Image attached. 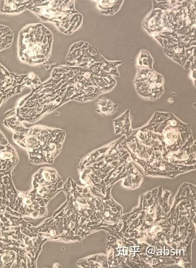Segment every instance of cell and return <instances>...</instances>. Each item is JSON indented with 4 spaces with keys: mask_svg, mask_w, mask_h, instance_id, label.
Returning <instances> with one entry per match:
<instances>
[{
    "mask_svg": "<svg viewBox=\"0 0 196 268\" xmlns=\"http://www.w3.org/2000/svg\"><path fill=\"white\" fill-rule=\"evenodd\" d=\"M3 123L14 131L16 143L31 154L33 151H40L41 153L54 156L62 147L65 135L62 130L39 126L27 129L14 117L6 119Z\"/></svg>",
    "mask_w": 196,
    "mask_h": 268,
    "instance_id": "cell-1",
    "label": "cell"
},
{
    "mask_svg": "<svg viewBox=\"0 0 196 268\" xmlns=\"http://www.w3.org/2000/svg\"><path fill=\"white\" fill-rule=\"evenodd\" d=\"M143 127L151 131L160 142L162 152L177 151L192 135L190 124L171 113L156 111Z\"/></svg>",
    "mask_w": 196,
    "mask_h": 268,
    "instance_id": "cell-2",
    "label": "cell"
},
{
    "mask_svg": "<svg viewBox=\"0 0 196 268\" xmlns=\"http://www.w3.org/2000/svg\"><path fill=\"white\" fill-rule=\"evenodd\" d=\"M52 35L41 24L32 25L21 32L19 41L21 59L30 64L41 63L47 58L51 47Z\"/></svg>",
    "mask_w": 196,
    "mask_h": 268,
    "instance_id": "cell-3",
    "label": "cell"
},
{
    "mask_svg": "<svg viewBox=\"0 0 196 268\" xmlns=\"http://www.w3.org/2000/svg\"><path fill=\"white\" fill-rule=\"evenodd\" d=\"M138 74L134 80L137 93L144 99L155 101L164 93L163 76L147 68L138 67Z\"/></svg>",
    "mask_w": 196,
    "mask_h": 268,
    "instance_id": "cell-4",
    "label": "cell"
},
{
    "mask_svg": "<svg viewBox=\"0 0 196 268\" xmlns=\"http://www.w3.org/2000/svg\"><path fill=\"white\" fill-rule=\"evenodd\" d=\"M132 116L129 109H127L120 116L114 120V132L116 135L121 134L128 137L133 131Z\"/></svg>",
    "mask_w": 196,
    "mask_h": 268,
    "instance_id": "cell-5",
    "label": "cell"
},
{
    "mask_svg": "<svg viewBox=\"0 0 196 268\" xmlns=\"http://www.w3.org/2000/svg\"><path fill=\"white\" fill-rule=\"evenodd\" d=\"M186 43L183 41L175 44H168L164 48V52L173 60L183 66L186 61L185 53Z\"/></svg>",
    "mask_w": 196,
    "mask_h": 268,
    "instance_id": "cell-6",
    "label": "cell"
},
{
    "mask_svg": "<svg viewBox=\"0 0 196 268\" xmlns=\"http://www.w3.org/2000/svg\"><path fill=\"white\" fill-rule=\"evenodd\" d=\"M124 1H99L98 6L101 12L105 15H114L121 8Z\"/></svg>",
    "mask_w": 196,
    "mask_h": 268,
    "instance_id": "cell-7",
    "label": "cell"
},
{
    "mask_svg": "<svg viewBox=\"0 0 196 268\" xmlns=\"http://www.w3.org/2000/svg\"><path fill=\"white\" fill-rule=\"evenodd\" d=\"M99 109L97 111L104 116L112 115L118 109V104L114 103L107 98H102L97 100Z\"/></svg>",
    "mask_w": 196,
    "mask_h": 268,
    "instance_id": "cell-8",
    "label": "cell"
},
{
    "mask_svg": "<svg viewBox=\"0 0 196 268\" xmlns=\"http://www.w3.org/2000/svg\"><path fill=\"white\" fill-rule=\"evenodd\" d=\"M153 63V59L150 53L146 50H142L138 59V67L147 68L154 70L152 67Z\"/></svg>",
    "mask_w": 196,
    "mask_h": 268,
    "instance_id": "cell-9",
    "label": "cell"
},
{
    "mask_svg": "<svg viewBox=\"0 0 196 268\" xmlns=\"http://www.w3.org/2000/svg\"><path fill=\"white\" fill-rule=\"evenodd\" d=\"M11 38L10 30L0 25V50L10 45Z\"/></svg>",
    "mask_w": 196,
    "mask_h": 268,
    "instance_id": "cell-10",
    "label": "cell"
},
{
    "mask_svg": "<svg viewBox=\"0 0 196 268\" xmlns=\"http://www.w3.org/2000/svg\"><path fill=\"white\" fill-rule=\"evenodd\" d=\"M6 98V97L2 93H1V91L0 90V105L2 104L3 99Z\"/></svg>",
    "mask_w": 196,
    "mask_h": 268,
    "instance_id": "cell-11",
    "label": "cell"
}]
</instances>
